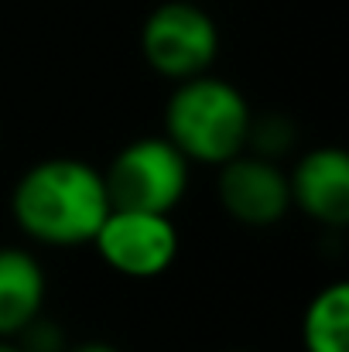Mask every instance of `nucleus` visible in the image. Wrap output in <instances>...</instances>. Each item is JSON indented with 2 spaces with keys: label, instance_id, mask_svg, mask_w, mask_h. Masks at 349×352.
Here are the masks:
<instances>
[{
  "label": "nucleus",
  "instance_id": "nucleus-1",
  "mask_svg": "<svg viewBox=\"0 0 349 352\" xmlns=\"http://www.w3.org/2000/svg\"><path fill=\"white\" fill-rule=\"evenodd\" d=\"M103 171L83 157H45L31 164L10 192L17 230L38 246H89L110 216Z\"/></svg>",
  "mask_w": 349,
  "mask_h": 352
},
{
  "label": "nucleus",
  "instance_id": "nucleus-2",
  "mask_svg": "<svg viewBox=\"0 0 349 352\" xmlns=\"http://www.w3.org/2000/svg\"><path fill=\"white\" fill-rule=\"evenodd\" d=\"M253 107L223 76H195L175 82L165 103V137L189 157V164L220 168L246 151Z\"/></svg>",
  "mask_w": 349,
  "mask_h": 352
},
{
  "label": "nucleus",
  "instance_id": "nucleus-3",
  "mask_svg": "<svg viewBox=\"0 0 349 352\" xmlns=\"http://www.w3.org/2000/svg\"><path fill=\"white\" fill-rule=\"evenodd\" d=\"M103 182L114 209L171 216L189 195L192 164L168 137H137L114 154Z\"/></svg>",
  "mask_w": 349,
  "mask_h": 352
},
{
  "label": "nucleus",
  "instance_id": "nucleus-4",
  "mask_svg": "<svg viewBox=\"0 0 349 352\" xmlns=\"http://www.w3.org/2000/svg\"><path fill=\"white\" fill-rule=\"evenodd\" d=\"M220 45V24L199 0H165L140 24V55L168 82L213 72Z\"/></svg>",
  "mask_w": 349,
  "mask_h": 352
},
{
  "label": "nucleus",
  "instance_id": "nucleus-5",
  "mask_svg": "<svg viewBox=\"0 0 349 352\" xmlns=\"http://www.w3.org/2000/svg\"><path fill=\"white\" fill-rule=\"evenodd\" d=\"M100 260L127 280H154L171 270L182 250L178 226L168 212L110 209L93 243Z\"/></svg>",
  "mask_w": 349,
  "mask_h": 352
},
{
  "label": "nucleus",
  "instance_id": "nucleus-6",
  "mask_svg": "<svg viewBox=\"0 0 349 352\" xmlns=\"http://www.w3.org/2000/svg\"><path fill=\"white\" fill-rule=\"evenodd\" d=\"M216 199L233 223L246 230H267L288 219L291 212V185L288 171L274 161H264L250 151L220 164Z\"/></svg>",
  "mask_w": 349,
  "mask_h": 352
},
{
  "label": "nucleus",
  "instance_id": "nucleus-7",
  "mask_svg": "<svg viewBox=\"0 0 349 352\" xmlns=\"http://www.w3.org/2000/svg\"><path fill=\"white\" fill-rule=\"evenodd\" d=\"M291 209L322 230H346L349 223V154L343 147H312L295 157L288 171Z\"/></svg>",
  "mask_w": 349,
  "mask_h": 352
},
{
  "label": "nucleus",
  "instance_id": "nucleus-8",
  "mask_svg": "<svg viewBox=\"0 0 349 352\" xmlns=\"http://www.w3.org/2000/svg\"><path fill=\"white\" fill-rule=\"evenodd\" d=\"M48 274L28 246H0V339H14L45 311Z\"/></svg>",
  "mask_w": 349,
  "mask_h": 352
},
{
  "label": "nucleus",
  "instance_id": "nucleus-9",
  "mask_svg": "<svg viewBox=\"0 0 349 352\" xmlns=\"http://www.w3.org/2000/svg\"><path fill=\"white\" fill-rule=\"evenodd\" d=\"M305 352H349V284L332 280L312 294L302 315Z\"/></svg>",
  "mask_w": 349,
  "mask_h": 352
},
{
  "label": "nucleus",
  "instance_id": "nucleus-10",
  "mask_svg": "<svg viewBox=\"0 0 349 352\" xmlns=\"http://www.w3.org/2000/svg\"><path fill=\"white\" fill-rule=\"evenodd\" d=\"M298 140H302V130L298 123L288 117V113H253L250 117V130H246V151L264 157V161H288L295 151H298Z\"/></svg>",
  "mask_w": 349,
  "mask_h": 352
},
{
  "label": "nucleus",
  "instance_id": "nucleus-11",
  "mask_svg": "<svg viewBox=\"0 0 349 352\" xmlns=\"http://www.w3.org/2000/svg\"><path fill=\"white\" fill-rule=\"evenodd\" d=\"M14 342H17V349L21 352H65L72 342H69V332H65V325L62 322H55L52 315H38V318H31L17 336H14Z\"/></svg>",
  "mask_w": 349,
  "mask_h": 352
},
{
  "label": "nucleus",
  "instance_id": "nucleus-12",
  "mask_svg": "<svg viewBox=\"0 0 349 352\" xmlns=\"http://www.w3.org/2000/svg\"><path fill=\"white\" fill-rule=\"evenodd\" d=\"M65 352H123V349H116L114 342H103V339H86V342L69 346Z\"/></svg>",
  "mask_w": 349,
  "mask_h": 352
},
{
  "label": "nucleus",
  "instance_id": "nucleus-13",
  "mask_svg": "<svg viewBox=\"0 0 349 352\" xmlns=\"http://www.w3.org/2000/svg\"><path fill=\"white\" fill-rule=\"evenodd\" d=\"M0 352H21V349H17L14 339H0Z\"/></svg>",
  "mask_w": 349,
  "mask_h": 352
},
{
  "label": "nucleus",
  "instance_id": "nucleus-14",
  "mask_svg": "<svg viewBox=\"0 0 349 352\" xmlns=\"http://www.w3.org/2000/svg\"><path fill=\"white\" fill-rule=\"evenodd\" d=\"M233 352H243V349H233Z\"/></svg>",
  "mask_w": 349,
  "mask_h": 352
},
{
  "label": "nucleus",
  "instance_id": "nucleus-15",
  "mask_svg": "<svg viewBox=\"0 0 349 352\" xmlns=\"http://www.w3.org/2000/svg\"><path fill=\"white\" fill-rule=\"evenodd\" d=\"M199 3H202V0H199Z\"/></svg>",
  "mask_w": 349,
  "mask_h": 352
}]
</instances>
